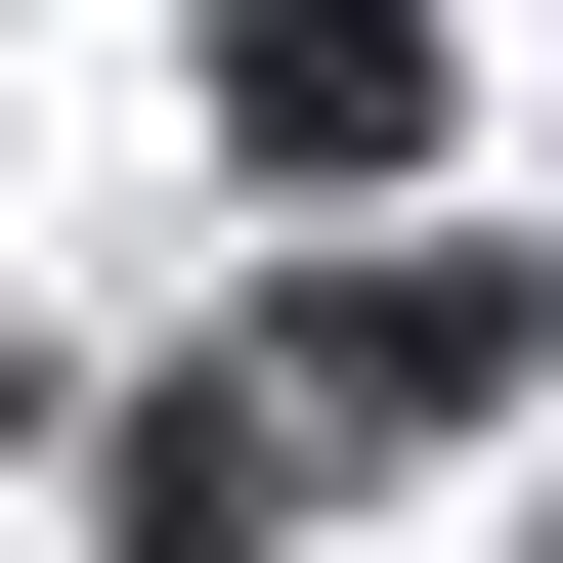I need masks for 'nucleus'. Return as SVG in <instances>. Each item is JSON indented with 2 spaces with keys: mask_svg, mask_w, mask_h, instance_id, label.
Masks as SVG:
<instances>
[{
  "mask_svg": "<svg viewBox=\"0 0 563 563\" xmlns=\"http://www.w3.org/2000/svg\"><path fill=\"white\" fill-rule=\"evenodd\" d=\"M390 87H433L390 0H217V131H261V174H390Z\"/></svg>",
  "mask_w": 563,
  "mask_h": 563,
  "instance_id": "nucleus-1",
  "label": "nucleus"
}]
</instances>
